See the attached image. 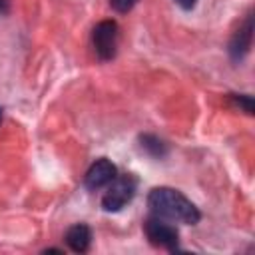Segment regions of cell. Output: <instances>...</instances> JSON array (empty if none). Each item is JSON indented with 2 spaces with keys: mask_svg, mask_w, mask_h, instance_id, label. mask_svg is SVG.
<instances>
[{
  "mask_svg": "<svg viewBox=\"0 0 255 255\" xmlns=\"http://www.w3.org/2000/svg\"><path fill=\"white\" fill-rule=\"evenodd\" d=\"M147 207L151 215L167 219V221H177L185 225H195L201 219V211L197 205L187 199L181 191L173 187H153L147 193Z\"/></svg>",
  "mask_w": 255,
  "mask_h": 255,
  "instance_id": "obj_1",
  "label": "cell"
},
{
  "mask_svg": "<svg viewBox=\"0 0 255 255\" xmlns=\"http://www.w3.org/2000/svg\"><path fill=\"white\" fill-rule=\"evenodd\" d=\"M137 191V177L133 173H124V175H116L110 183H108V191L102 197V209L108 213H116L120 209H124L135 195Z\"/></svg>",
  "mask_w": 255,
  "mask_h": 255,
  "instance_id": "obj_2",
  "label": "cell"
},
{
  "mask_svg": "<svg viewBox=\"0 0 255 255\" xmlns=\"http://www.w3.org/2000/svg\"><path fill=\"white\" fill-rule=\"evenodd\" d=\"M118 38H120V28L116 20H102L94 26L92 30V46L96 56L102 62H110L116 58L118 52Z\"/></svg>",
  "mask_w": 255,
  "mask_h": 255,
  "instance_id": "obj_3",
  "label": "cell"
},
{
  "mask_svg": "<svg viewBox=\"0 0 255 255\" xmlns=\"http://www.w3.org/2000/svg\"><path fill=\"white\" fill-rule=\"evenodd\" d=\"M143 233H145L147 241L153 247H161V249H167V251H177L179 249V231L167 219L151 215L143 223Z\"/></svg>",
  "mask_w": 255,
  "mask_h": 255,
  "instance_id": "obj_4",
  "label": "cell"
},
{
  "mask_svg": "<svg viewBox=\"0 0 255 255\" xmlns=\"http://www.w3.org/2000/svg\"><path fill=\"white\" fill-rule=\"evenodd\" d=\"M251 44H253V14H247L245 20H243V24L235 30V34L229 40L227 52H229L231 62L239 64L249 54Z\"/></svg>",
  "mask_w": 255,
  "mask_h": 255,
  "instance_id": "obj_5",
  "label": "cell"
},
{
  "mask_svg": "<svg viewBox=\"0 0 255 255\" xmlns=\"http://www.w3.org/2000/svg\"><path fill=\"white\" fill-rule=\"evenodd\" d=\"M116 175H118L116 165L108 157H100L88 167V171L84 175V187L90 191H98V189L106 187Z\"/></svg>",
  "mask_w": 255,
  "mask_h": 255,
  "instance_id": "obj_6",
  "label": "cell"
},
{
  "mask_svg": "<svg viewBox=\"0 0 255 255\" xmlns=\"http://www.w3.org/2000/svg\"><path fill=\"white\" fill-rule=\"evenodd\" d=\"M64 239H66V245L74 253H86L92 245V229L86 223H76V225L68 227Z\"/></svg>",
  "mask_w": 255,
  "mask_h": 255,
  "instance_id": "obj_7",
  "label": "cell"
},
{
  "mask_svg": "<svg viewBox=\"0 0 255 255\" xmlns=\"http://www.w3.org/2000/svg\"><path fill=\"white\" fill-rule=\"evenodd\" d=\"M137 143H139V149L145 155L153 157V159H163L169 153V145L161 137H157L153 133H141L137 137Z\"/></svg>",
  "mask_w": 255,
  "mask_h": 255,
  "instance_id": "obj_8",
  "label": "cell"
},
{
  "mask_svg": "<svg viewBox=\"0 0 255 255\" xmlns=\"http://www.w3.org/2000/svg\"><path fill=\"white\" fill-rule=\"evenodd\" d=\"M229 100H231V104H233L235 108H239V110L245 112L247 116H253L255 106H253V98H251L249 94H229Z\"/></svg>",
  "mask_w": 255,
  "mask_h": 255,
  "instance_id": "obj_9",
  "label": "cell"
},
{
  "mask_svg": "<svg viewBox=\"0 0 255 255\" xmlns=\"http://www.w3.org/2000/svg\"><path fill=\"white\" fill-rule=\"evenodd\" d=\"M139 0H110V6L118 12V14H128Z\"/></svg>",
  "mask_w": 255,
  "mask_h": 255,
  "instance_id": "obj_10",
  "label": "cell"
},
{
  "mask_svg": "<svg viewBox=\"0 0 255 255\" xmlns=\"http://www.w3.org/2000/svg\"><path fill=\"white\" fill-rule=\"evenodd\" d=\"M175 4H177L181 10H191V8H195L197 0H175Z\"/></svg>",
  "mask_w": 255,
  "mask_h": 255,
  "instance_id": "obj_11",
  "label": "cell"
},
{
  "mask_svg": "<svg viewBox=\"0 0 255 255\" xmlns=\"http://www.w3.org/2000/svg\"><path fill=\"white\" fill-rule=\"evenodd\" d=\"M8 10H10V0H0V16L8 14Z\"/></svg>",
  "mask_w": 255,
  "mask_h": 255,
  "instance_id": "obj_12",
  "label": "cell"
},
{
  "mask_svg": "<svg viewBox=\"0 0 255 255\" xmlns=\"http://www.w3.org/2000/svg\"><path fill=\"white\" fill-rule=\"evenodd\" d=\"M0 120H2V108H0Z\"/></svg>",
  "mask_w": 255,
  "mask_h": 255,
  "instance_id": "obj_13",
  "label": "cell"
}]
</instances>
